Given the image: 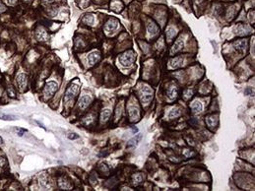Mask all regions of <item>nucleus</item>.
<instances>
[{
  "instance_id": "nucleus-1",
  "label": "nucleus",
  "mask_w": 255,
  "mask_h": 191,
  "mask_svg": "<svg viewBox=\"0 0 255 191\" xmlns=\"http://www.w3.org/2000/svg\"><path fill=\"white\" fill-rule=\"evenodd\" d=\"M136 59V54L133 50H127L124 53H122L118 57L119 63L124 67H129L134 63Z\"/></svg>"
},
{
  "instance_id": "nucleus-2",
  "label": "nucleus",
  "mask_w": 255,
  "mask_h": 191,
  "mask_svg": "<svg viewBox=\"0 0 255 191\" xmlns=\"http://www.w3.org/2000/svg\"><path fill=\"white\" fill-rule=\"evenodd\" d=\"M153 95H154V91L148 86H143L141 87L139 91V97L142 102L144 104H149L150 100L153 99Z\"/></svg>"
},
{
  "instance_id": "nucleus-3",
  "label": "nucleus",
  "mask_w": 255,
  "mask_h": 191,
  "mask_svg": "<svg viewBox=\"0 0 255 191\" xmlns=\"http://www.w3.org/2000/svg\"><path fill=\"white\" fill-rule=\"evenodd\" d=\"M57 88H58V85L53 81H49L45 84V89H43V95H45L46 99L52 97L54 93L57 91Z\"/></svg>"
},
{
  "instance_id": "nucleus-4",
  "label": "nucleus",
  "mask_w": 255,
  "mask_h": 191,
  "mask_svg": "<svg viewBox=\"0 0 255 191\" xmlns=\"http://www.w3.org/2000/svg\"><path fill=\"white\" fill-rule=\"evenodd\" d=\"M128 114L131 122H137L140 118V112L139 107L136 105H128Z\"/></svg>"
},
{
  "instance_id": "nucleus-5",
  "label": "nucleus",
  "mask_w": 255,
  "mask_h": 191,
  "mask_svg": "<svg viewBox=\"0 0 255 191\" xmlns=\"http://www.w3.org/2000/svg\"><path fill=\"white\" fill-rule=\"evenodd\" d=\"M78 92H79V86L77 84H72L66 91V94H65V102L72 100L77 96Z\"/></svg>"
},
{
  "instance_id": "nucleus-6",
  "label": "nucleus",
  "mask_w": 255,
  "mask_h": 191,
  "mask_svg": "<svg viewBox=\"0 0 255 191\" xmlns=\"http://www.w3.org/2000/svg\"><path fill=\"white\" fill-rule=\"evenodd\" d=\"M233 46L239 53H244L247 48V40H238L233 43Z\"/></svg>"
},
{
  "instance_id": "nucleus-7",
  "label": "nucleus",
  "mask_w": 255,
  "mask_h": 191,
  "mask_svg": "<svg viewBox=\"0 0 255 191\" xmlns=\"http://www.w3.org/2000/svg\"><path fill=\"white\" fill-rule=\"evenodd\" d=\"M118 27V21L116 19H110L106 22L105 25V32L106 33H112L113 31H115Z\"/></svg>"
},
{
  "instance_id": "nucleus-8",
  "label": "nucleus",
  "mask_w": 255,
  "mask_h": 191,
  "mask_svg": "<svg viewBox=\"0 0 255 191\" xmlns=\"http://www.w3.org/2000/svg\"><path fill=\"white\" fill-rule=\"evenodd\" d=\"M235 31H236V33L239 36H245V35H248V33H251L250 28H249L248 26L243 25V24H239V25L236 26Z\"/></svg>"
},
{
  "instance_id": "nucleus-9",
  "label": "nucleus",
  "mask_w": 255,
  "mask_h": 191,
  "mask_svg": "<svg viewBox=\"0 0 255 191\" xmlns=\"http://www.w3.org/2000/svg\"><path fill=\"white\" fill-rule=\"evenodd\" d=\"M16 81H17V85L20 89H25L26 86H27V75L24 74V73H20L19 75L17 76L16 78Z\"/></svg>"
},
{
  "instance_id": "nucleus-10",
  "label": "nucleus",
  "mask_w": 255,
  "mask_h": 191,
  "mask_svg": "<svg viewBox=\"0 0 255 191\" xmlns=\"http://www.w3.org/2000/svg\"><path fill=\"white\" fill-rule=\"evenodd\" d=\"M101 59V53L99 51H93L89 54L88 56V62H89L90 65H94L97 62H99V60Z\"/></svg>"
},
{
  "instance_id": "nucleus-11",
  "label": "nucleus",
  "mask_w": 255,
  "mask_h": 191,
  "mask_svg": "<svg viewBox=\"0 0 255 191\" xmlns=\"http://www.w3.org/2000/svg\"><path fill=\"white\" fill-rule=\"evenodd\" d=\"M183 45H184V40H182V38H179L174 45H173V47L170 48V54H173V53H176L177 51H179L180 49L183 48Z\"/></svg>"
},
{
  "instance_id": "nucleus-12",
  "label": "nucleus",
  "mask_w": 255,
  "mask_h": 191,
  "mask_svg": "<svg viewBox=\"0 0 255 191\" xmlns=\"http://www.w3.org/2000/svg\"><path fill=\"white\" fill-rule=\"evenodd\" d=\"M183 64V58L181 56H177V57L171 58L170 60V66L171 68H179V67L182 66Z\"/></svg>"
},
{
  "instance_id": "nucleus-13",
  "label": "nucleus",
  "mask_w": 255,
  "mask_h": 191,
  "mask_svg": "<svg viewBox=\"0 0 255 191\" xmlns=\"http://www.w3.org/2000/svg\"><path fill=\"white\" fill-rule=\"evenodd\" d=\"M91 102H92V99H91V97H89L88 95H84L82 96L81 98H80V100H79V107L82 108V109H84V108H86L91 104Z\"/></svg>"
},
{
  "instance_id": "nucleus-14",
  "label": "nucleus",
  "mask_w": 255,
  "mask_h": 191,
  "mask_svg": "<svg viewBox=\"0 0 255 191\" xmlns=\"http://www.w3.org/2000/svg\"><path fill=\"white\" fill-rule=\"evenodd\" d=\"M36 38H38V40H41V42H45V40H48V33L45 32V30L41 27L36 30Z\"/></svg>"
},
{
  "instance_id": "nucleus-15",
  "label": "nucleus",
  "mask_w": 255,
  "mask_h": 191,
  "mask_svg": "<svg viewBox=\"0 0 255 191\" xmlns=\"http://www.w3.org/2000/svg\"><path fill=\"white\" fill-rule=\"evenodd\" d=\"M190 108L192 109V112L193 113H198L202 110L203 105L199 100H194L193 102H191L190 104Z\"/></svg>"
},
{
  "instance_id": "nucleus-16",
  "label": "nucleus",
  "mask_w": 255,
  "mask_h": 191,
  "mask_svg": "<svg viewBox=\"0 0 255 191\" xmlns=\"http://www.w3.org/2000/svg\"><path fill=\"white\" fill-rule=\"evenodd\" d=\"M148 33H149V35L151 36V37H154V36H156L159 33L158 26L156 25L155 23L151 22L150 24L148 25Z\"/></svg>"
},
{
  "instance_id": "nucleus-17",
  "label": "nucleus",
  "mask_w": 255,
  "mask_h": 191,
  "mask_svg": "<svg viewBox=\"0 0 255 191\" xmlns=\"http://www.w3.org/2000/svg\"><path fill=\"white\" fill-rule=\"evenodd\" d=\"M206 123L209 127H215L218 123V116L217 115H210V116H207Z\"/></svg>"
},
{
  "instance_id": "nucleus-18",
  "label": "nucleus",
  "mask_w": 255,
  "mask_h": 191,
  "mask_svg": "<svg viewBox=\"0 0 255 191\" xmlns=\"http://www.w3.org/2000/svg\"><path fill=\"white\" fill-rule=\"evenodd\" d=\"M168 98H170V99H174V98L177 97V88H176L175 86H173V85H171V86H170L168 88Z\"/></svg>"
},
{
  "instance_id": "nucleus-19",
  "label": "nucleus",
  "mask_w": 255,
  "mask_h": 191,
  "mask_svg": "<svg viewBox=\"0 0 255 191\" xmlns=\"http://www.w3.org/2000/svg\"><path fill=\"white\" fill-rule=\"evenodd\" d=\"M83 23L89 25V26H93L94 23H95V16L93 14H87L85 15V17L83 18Z\"/></svg>"
},
{
  "instance_id": "nucleus-20",
  "label": "nucleus",
  "mask_w": 255,
  "mask_h": 191,
  "mask_svg": "<svg viewBox=\"0 0 255 191\" xmlns=\"http://www.w3.org/2000/svg\"><path fill=\"white\" fill-rule=\"evenodd\" d=\"M166 38H168V40H173V38L176 35V30L173 27H168V29H166Z\"/></svg>"
},
{
  "instance_id": "nucleus-21",
  "label": "nucleus",
  "mask_w": 255,
  "mask_h": 191,
  "mask_svg": "<svg viewBox=\"0 0 255 191\" xmlns=\"http://www.w3.org/2000/svg\"><path fill=\"white\" fill-rule=\"evenodd\" d=\"M109 116H110V109L106 108V109L103 110V112H101V122H105V121H108Z\"/></svg>"
},
{
  "instance_id": "nucleus-22",
  "label": "nucleus",
  "mask_w": 255,
  "mask_h": 191,
  "mask_svg": "<svg viewBox=\"0 0 255 191\" xmlns=\"http://www.w3.org/2000/svg\"><path fill=\"white\" fill-rule=\"evenodd\" d=\"M180 115V110H179V108L177 107H173L171 108V110L170 112V113H168V116H170V118H175Z\"/></svg>"
},
{
  "instance_id": "nucleus-23",
  "label": "nucleus",
  "mask_w": 255,
  "mask_h": 191,
  "mask_svg": "<svg viewBox=\"0 0 255 191\" xmlns=\"http://www.w3.org/2000/svg\"><path fill=\"white\" fill-rule=\"evenodd\" d=\"M111 8H112L114 11H119L122 8V3L119 2V0H113L112 3H111Z\"/></svg>"
},
{
  "instance_id": "nucleus-24",
  "label": "nucleus",
  "mask_w": 255,
  "mask_h": 191,
  "mask_svg": "<svg viewBox=\"0 0 255 191\" xmlns=\"http://www.w3.org/2000/svg\"><path fill=\"white\" fill-rule=\"evenodd\" d=\"M141 139V135H138L137 137H135L133 139H131V140L129 141L128 143V147H131V146H136L138 143H139V140Z\"/></svg>"
},
{
  "instance_id": "nucleus-25",
  "label": "nucleus",
  "mask_w": 255,
  "mask_h": 191,
  "mask_svg": "<svg viewBox=\"0 0 255 191\" xmlns=\"http://www.w3.org/2000/svg\"><path fill=\"white\" fill-rule=\"evenodd\" d=\"M59 185H60L62 188H64V189H68V188H70V186H71V185H70V183L67 181V180H65L64 178L60 179V181H59Z\"/></svg>"
},
{
  "instance_id": "nucleus-26",
  "label": "nucleus",
  "mask_w": 255,
  "mask_h": 191,
  "mask_svg": "<svg viewBox=\"0 0 255 191\" xmlns=\"http://www.w3.org/2000/svg\"><path fill=\"white\" fill-rule=\"evenodd\" d=\"M2 119H6V120H14L16 119V116H14V115H2Z\"/></svg>"
},
{
  "instance_id": "nucleus-27",
  "label": "nucleus",
  "mask_w": 255,
  "mask_h": 191,
  "mask_svg": "<svg viewBox=\"0 0 255 191\" xmlns=\"http://www.w3.org/2000/svg\"><path fill=\"white\" fill-rule=\"evenodd\" d=\"M142 181V176L140 174L136 175V176H134V183H136V184H138V183H140Z\"/></svg>"
},
{
  "instance_id": "nucleus-28",
  "label": "nucleus",
  "mask_w": 255,
  "mask_h": 191,
  "mask_svg": "<svg viewBox=\"0 0 255 191\" xmlns=\"http://www.w3.org/2000/svg\"><path fill=\"white\" fill-rule=\"evenodd\" d=\"M192 94H193V93H192V91H190V90H188V91H186V92H185V97H186V98H191V97H192Z\"/></svg>"
},
{
  "instance_id": "nucleus-29",
  "label": "nucleus",
  "mask_w": 255,
  "mask_h": 191,
  "mask_svg": "<svg viewBox=\"0 0 255 191\" xmlns=\"http://www.w3.org/2000/svg\"><path fill=\"white\" fill-rule=\"evenodd\" d=\"M5 162H6V160H5L4 158H0V167H3L5 165Z\"/></svg>"
},
{
  "instance_id": "nucleus-30",
  "label": "nucleus",
  "mask_w": 255,
  "mask_h": 191,
  "mask_svg": "<svg viewBox=\"0 0 255 191\" xmlns=\"http://www.w3.org/2000/svg\"><path fill=\"white\" fill-rule=\"evenodd\" d=\"M7 2H8V4L10 5H14L17 2V0H7Z\"/></svg>"
},
{
  "instance_id": "nucleus-31",
  "label": "nucleus",
  "mask_w": 255,
  "mask_h": 191,
  "mask_svg": "<svg viewBox=\"0 0 255 191\" xmlns=\"http://www.w3.org/2000/svg\"><path fill=\"white\" fill-rule=\"evenodd\" d=\"M68 138H69V139H77V138H78V136H77V135H69V136H68Z\"/></svg>"
},
{
  "instance_id": "nucleus-32",
  "label": "nucleus",
  "mask_w": 255,
  "mask_h": 191,
  "mask_svg": "<svg viewBox=\"0 0 255 191\" xmlns=\"http://www.w3.org/2000/svg\"><path fill=\"white\" fill-rule=\"evenodd\" d=\"M5 10V7H4V5H0V11H4Z\"/></svg>"
},
{
  "instance_id": "nucleus-33",
  "label": "nucleus",
  "mask_w": 255,
  "mask_h": 191,
  "mask_svg": "<svg viewBox=\"0 0 255 191\" xmlns=\"http://www.w3.org/2000/svg\"><path fill=\"white\" fill-rule=\"evenodd\" d=\"M45 2H48V3H51V2H53V0H45Z\"/></svg>"
},
{
  "instance_id": "nucleus-34",
  "label": "nucleus",
  "mask_w": 255,
  "mask_h": 191,
  "mask_svg": "<svg viewBox=\"0 0 255 191\" xmlns=\"http://www.w3.org/2000/svg\"><path fill=\"white\" fill-rule=\"evenodd\" d=\"M0 144H3V139L0 137Z\"/></svg>"
},
{
  "instance_id": "nucleus-35",
  "label": "nucleus",
  "mask_w": 255,
  "mask_h": 191,
  "mask_svg": "<svg viewBox=\"0 0 255 191\" xmlns=\"http://www.w3.org/2000/svg\"><path fill=\"white\" fill-rule=\"evenodd\" d=\"M26 1H30V0H26Z\"/></svg>"
}]
</instances>
